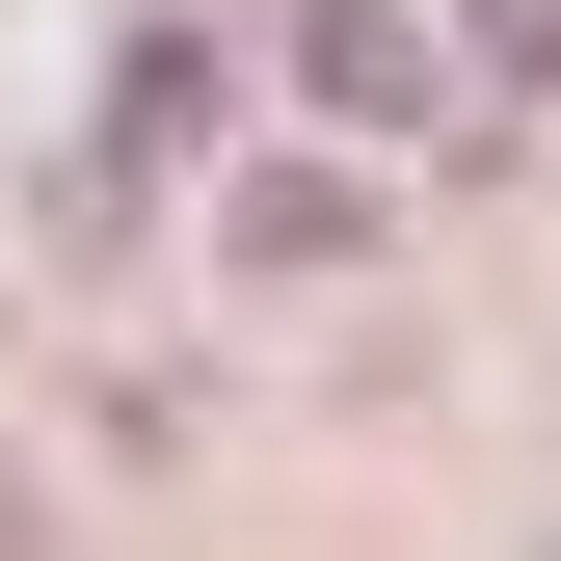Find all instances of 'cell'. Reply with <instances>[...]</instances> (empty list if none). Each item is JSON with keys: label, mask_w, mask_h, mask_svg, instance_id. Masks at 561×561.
I'll use <instances>...</instances> for the list:
<instances>
[{"label": "cell", "mask_w": 561, "mask_h": 561, "mask_svg": "<svg viewBox=\"0 0 561 561\" xmlns=\"http://www.w3.org/2000/svg\"><path fill=\"white\" fill-rule=\"evenodd\" d=\"M241 241H267V267H347V241H375V187H347V161H267V187H241Z\"/></svg>", "instance_id": "obj_1"}, {"label": "cell", "mask_w": 561, "mask_h": 561, "mask_svg": "<svg viewBox=\"0 0 561 561\" xmlns=\"http://www.w3.org/2000/svg\"><path fill=\"white\" fill-rule=\"evenodd\" d=\"M321 107H347V134H401V107H428V27H375V0H347V27H321Z\"/></svg>", "instance_id": "obj_2"}]
</instances>
